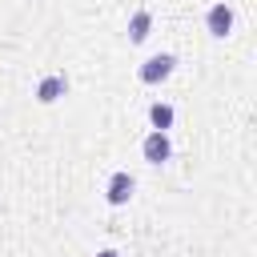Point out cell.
I'll use <instances>...</instances> for the list:
<instances>
[{
  "instance_id": "6da1fadb",
  "label": "cell",
  "mask_w": 257,
  "mask_h": 257,
  "mask_svg": "<svg viewBox=\"0 0 257 257\" xmlns=\"http://www.w3.org/2000/svg\"><path fill=\"white\" fill-rule=\"evenodd\" d=\"M173 68H177V56H173V52H157V56H149V60L141 64L137 76H141L145 84H161V80L173 76Z\"/></svg>"
},
{
  "instance_id": "7a4b0ae2",
  "label": "cell",
  "mask_w": 257,
  "mask_h": 257,
  "mask_svg": "<svg viewBox=\"0 0 257 257\" xmlns=\"http://www.w3.org/2000/svg\"><path fill=\"white\" fill-rule=\"evenodd\" d=\"M141 157L149 161V165H165L169 157H173V141H169V133H149L145 141H141Z\"/></svg>"
},
{
  "instance_id": "3957f363",
  "label": "cell",
  "mask_w": 257,
  "mask_h": 257,
  "mask_svg": "<svg viewBox=\"0 0 257 257\" xmlns=\"http://www.w3.org/2000/svg\"><path fill=\"white\" fill-rule=\"evenodd\" d=\"M133 189H137V181H133V173H112L108 177V189H104V201L112 205V209H120V205H128V197H133Z\"/></svg>"
},
{
  "instance_id": "277c9868",
  "label": "cell",
  "mask_w": 257,
  "mask_h": 257,
  "mask_svg": "<svg viewBox=\"0 0 257 257\" xmlns=\"http://www.w3.org/2000/svg\"><path fill=\"white\" fill-rule=\"evenodd\" d=\"M205 28H209V36L225 40V36L233 32V8H229V4H213L209 16H205Z\"/></svg>"
},
{
  "instance_id": "5b68a950",
  "label": "cell",
  "mask_w": 257,
  "mask_h": 257,
  "mask_svg": "<svg viewBox=\"0 0 257 257\" xmlns=\"http://www.w3.org/2000/svg\"><path fill=\"white\" fill-rule=\"evenodd\" d=\"M64 92H68V80H64L60 72H56V76H44V80L36 84V100H40V104H56Z\"/></svg>"
},
{
  "instance_id": "8992f818",
  "label": "cell",
  "mask_w": 257,
  "mask_h": 257,
  "mask_svg": "<svg viewBox=\"0 0 257 257\" xmlns=\"http://www.w3.org/2000/svg\"><path fill=\"white\" fill-rule=\"evenodd\" d=\"M149 32H153V16L141 8V12H133V20H128V40L133 44H145L149 40Z\"/></svg>"
},
{
  "instance_id": "52a82bcc",
  "label": "cell",
  "mask_w": 257,
  "mask_h": 257,
  "mask_svg": "<svg viewBox=\"0 0 257 257\" xmlns=\"http://www.w3.org/2000/svg\"><path fill=\"white\" fill-rule=\"evenodd\" d=\"M173 116H177V112H173V104H165V100H157V104L149 108V124H153L157 133H169V128H173Z\"/></svg>"
},
{
  "instance_id": "ba28073f",
  "label": "cell",
  "mask_w": 257,
  "mask_h": 257,
  "mask_svg": "<svg viewBox=\"0 0 257 257\" xmlns=\"http://www.w3.org/2000/svg\"><path fill=\"white\" fill-rule=\"evenodd\" d=\"M96 257H120V253H116V249H100Z\"/></svg>"
}]
</instances>
